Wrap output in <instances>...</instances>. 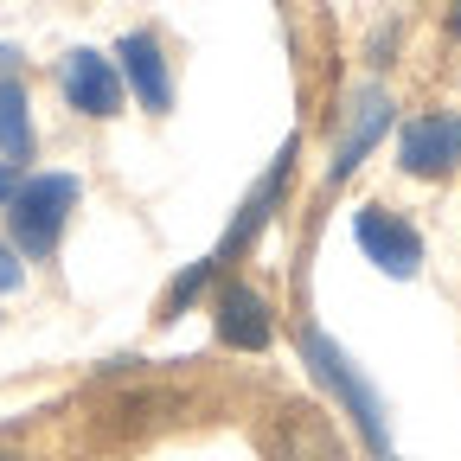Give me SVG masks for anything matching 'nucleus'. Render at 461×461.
<instances>
[{"label": "nucleus", "mask_w": 461, "mask_h": 461, "mask_svg": "<svg viewBox=\"0 0 461 461\" xmlns=\"http://www.w3.org/2000/svg\"><path fill=\"white\" fill-rule=\"evenodd\" d=\"M295 346H302V366L314 372V384L339 403L346 417H353V429L366 436V448L384 461V455H391V423H384V403H378V391L366 384V372H359L353 359H346V353H339V346H333L314 321L295 333Z\"/></svg>", "instance_id": "1"}, {"label": "nucleus", "mask_w": 461, "mask_h": 461, "mask_svg": "<svg viewBox=\"0 0 461 461\" xmlns=\"http://www.w3.org/2000/svg\"><path fill=\"white\" fill-rule=\"evenodd\" d=\"M77 199H84V180H77V173H32V180H20L14 199H7V238H14V250L32 257V263L58 257Z\"/></svg>", "instance_id": "2"}, {"label": "nucleus", "mask_w": 461, "mask_h": 461, "mask_svg": "<svg viewBox=\"0 0 461 461\" xmlns=\"http://www.w3.org/2000/svg\"><path fill=\"white\" fill-rule=\"evenodd\" d=\"M353 238H359L366 263L384 269L391 282H411V276L423 269V238H417V224L397 218L391 205H359V212H353Z\"/></svg>", "instance_id": "3"}, {"label": "nucleus", "mask_w": 461, "mask_h": 461, "mask_svg": "<svg viewBox=\"0 0 461 461\" xmlns=\"http://www.w3.org/2000/svg\"><path fill=\"white\" fill-rule=\"evenodd\" d=\"M295 148H302V141H282V154L269 160V173L250 186V199L238 205V218H230V230H224V244L205 257V269H212V276H224L230 263H238V257L250 250V238H257V230L269 224V212H276V199H282V186H288V173H295Z\"/></svg>", "instance_id": "4"}, {"label": "nucleus", "mask_w": 461, "mask_h": 461, "mask_svg": "<svg viewBox=\"0 0 461 461\" xmlns=\"http://www.w3.org/2000/svg\"><path fill=\"white\" fill-rule=\"evenodd\" d=\"M58 90H65V103L77 115H90V122H109L115 109H122V71H115V58L77 45L65 51V65H58Z\"/></svg>", "instance_id": "5"}, {"label": "nucleus", "mask_w": 461, "mask_h": 461, "mask_svg": "<svg viewBox=\"0 0 461 461\" xmlns=\"http://www.w3.org/2000/svg\"><path fill=\"white\" fill-rule=\"evenodd\" d=\"M391 96L378 90V84H366V90H353V103H346V129H339V141H333V167H327V180L339 186V180H353L359 173V160L384 141V129H391Z\"/></svg>", "instance_id": "6"}, {"label": "nucleus", "mask_w": 461, "mask_h": 461, "mask_svg": "<svg viewBox=\"0 0 461 461\" xmlns=\"http://www.w3.org/2000/svg\"><path fill=\"white\" fill-rule=\"evenodd\" d=\"M212 327H218V339L230 353H269V339H276V314L263 302V288H250V282H224L218 288Z\"/></svg>", "instance_id": "7"}, {"label": "nucleus", "mask_w": 461, "mask_h": 461, "mask_svg": "<svg viewBox=\"0 0 461 461\" xmlns=\"http://www.w3.org/2000/svg\"><path fill=\"white\" fill-rule=\"evenodd\" d=\"M115 71H122V90L141 96L148 115L173 109V71H167V51H160L154 32H122L115 39Z\"/></svg>", "instance_id": "8"}, {"label": "nucleus", "mask_w": 461, "mask_h": 461, "mask_svg": "<svg viewBox=\"0 0 461 461\" xmlns=\"http://www.w3.org/2000/svg\"><path fill=\"white\" fill-rule=\"evenodd\" d=\"M455 160H461V122L455 115H417L397 141V167L417 173V180H442Z\"/></svg>", "instance_id": "9"}, {"label": "nucleus", "mask_w": 461, "mask_h": 461, "mask_svg": "<svg viewBox=\"0 0 461 461\" xmlns=\"http://www.w3.org/2000/svg\"><path fill=\"white\" fill-rule=\"evenodd\" d=\"M32 154V109H26V84L0 77V160L20 167Z\"/></svg>", "instance_id": "10"}, {"label": "nucleus", "mask_w": 461, "mask_h": 461, "mask_svg": "<svg viewBox=\"0 0 461 461\" xmlns=\"http://www.w3.org/2000/svg\"><path fill=\"white\" fill-rule=\"evenodd\" d=\"M26 282V263H20V250L0 238V295H14V288Z\"/></svg>", "instance_id": "11"}, {"label": "nucleus", "mask_w": 461, "mask_h": 461, "mask_svg": "<svg viewBox=\"0 0 461 461\" xmlns=\"http://www.w3.org/2000/svg\"><path fill=\"white\" fill-rule=\"evenodd\" d=\"M14 186H20V180H14V167H7V160H0V205H7V199H14Z\"/></svg>", "instance_id": "12"}, {"label": "nucleus", "mask_w": 461, "mask_h": 461, "mask_svg": "<svg viewBox=\"0 0 461 461\" xmlns=\"http://www.w3.org/2000/svg\"><path fill=\"white\" fill-rule=\"evenodd\" d=\"M0 461H26V455H20V448H0Z\"/></svg>", "instance_id": "13"}, {"label": "nucleus", "mask_w": 461, "mask_h": 461, "mask_svg": "<svg viewBox=\"0 0 461 461\" xmlns=\"http://www.w3.org/2000/svg\"><path fill=\"white\" fill-rule=\"evenodd\" d=\"M7 58H14V51H7V45H0V65H7Z\"/></svg>", "instance_id": "14"}, {"label": "nucleus", "mask_w": 461, "mask_h": 461, "mask_svg": "<svg viewBox=\"0 0 461 461\" xmlns=\"http://www.w3.org/2000/svg\"><path fill=\"white\" fill-rule=\"evenodd\" d=\"M455 32H461V14H455Z\"/></svg>", "instance_id": "15"}, {"label": "nucleus", "mask_w": 461, "mask_h": 461, "mask_svg": "<svg viewBox=\"0 0 461 461\" xmlns=\"http://www.w3.org/2000/svg\"><path fill=\"white\" fill-rule=\"evenodd\" d=\"M384 461H391V455H384Z\"/></svg>", "instance_id": "16"}]
</instances>
